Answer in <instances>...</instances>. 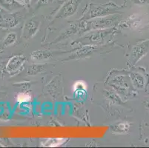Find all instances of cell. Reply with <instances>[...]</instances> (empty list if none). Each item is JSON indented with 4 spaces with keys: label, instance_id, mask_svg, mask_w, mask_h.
Wrapping results in <instances>:
<instances>
[{
    "label": "cell",
    "instance_id": "6da1fadb",
    "mask_svg": "<svg viewBox=\"0 0 149 148\" xmlns=\"http://www.w3.org/2000/svg\"><path fill=\"white\" fill-rule=\"evenodd\" d=\"M74 89L75 92H80L84 91L86 89V85L83 81H77V83L74 85Z\"/></svg>",
    "mask_w": 149,
    "mask_h": 148
},
{
    "label": "cell",
    "instance_id": "7a4b0ae2",
    "mask_svg": "<svg viewBox=\"0 0 149 148\" xmlns=\"http://www.w3.org/2000/svg\"><path fill=\"white\" fill-rule=\"evenodd\" d=\"M31 100V96L27 93H21L17 97V101L20 103L27 102V101Z\"/></svg>",
    "mask_w": 149,
    "mask_h": 148
},
{
    "label": "cell",
    "instance_id": "3957f363",
    "mask_svg": "<svg viewBox=\"0 0 149 148\" xmlns=\"http://www.w3.org/2000/svg\"><path fill=\"white\" fill-rule=\"evenodd\" d=\"M23 1H25H25H27V2H28L29 0H23Z\"/></svg>",
    "mask_w": 149,
    "mask_h": 148
}]
</instances>
